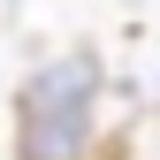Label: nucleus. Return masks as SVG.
Here are the masks:
<instances>
[{"mask_svg": "<svg viewBox=\"0 0 160 160\" xmlns=\"http://www.w3.org/2000/svg\"><path fill=\"white\" fill-rule=\"evenodd\" d=\"M92 92H99V61L69 53L46 76H31L15 99V160H84L92 145Z\"/></svg>", "mask_w": 160, "mask_h": 160, "instance_id": "obj_1", "label": "nucleus"}]
</instances>
